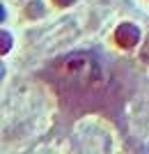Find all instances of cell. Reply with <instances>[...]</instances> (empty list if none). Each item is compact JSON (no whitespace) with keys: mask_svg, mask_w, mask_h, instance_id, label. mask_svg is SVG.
I'll use <instances>...</instances> for the list:
<instances>
[{"mask_svg":"<svg viewBox=\"0 0 149 154\" xmlns=\"http://www.w3.org/2000/svg\"><path fill=\"white\" fill-rule=\"evenodd\" d=\"M115 42L119 48H133V46L140 42V30L133 23H122V26L115 30Z\"/></svg>","mask_w":149,"mask_h":154,"instance_id":"6da1fadb","label":"cell"},{"mask_svg":"<svg viewBox=\"0 0 149 154\" xmlns=\"http://www.w3.org/2000/svg\"><path fill=\"white\" fill-rule=\"evenodd\" d=\"M41 14H44V5H41V0H32V2L28 5V16L37 19V16H41Z\"/></svg>","mask_w":149,"mask_h":154,"instance_id":"7a4b0ae2","label":"cell"},{"mask_svg":"<svg viewBox=\"0 0 149 154\" xmlns=\"http://www.w3.org/2000/svg\"><path fill=\"white\" fill-rule=\"evenodd\" d=\"M9 48H12V35L2 32V37H0V53H7Z\"/></svg>","mask_w":149,"mask_h":154,"instance_id":"3957f363","label":"cell"},{"mask_svg":"<svg viewBox=\"0 0 149 154\" xmlns=\"http://www.w3.org/2000/svg\"><path fill=\"white\" fill-rule=\"evenodd\" d=\"M53 2H55L58 7H69V5L73 2V0H53Z\"/></svg>","mask_w":149,"mask_h":154,"instance_id":"277c9868","label":"cell"}]
</instances>
